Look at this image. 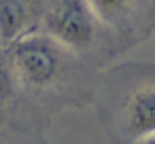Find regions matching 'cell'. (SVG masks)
<instances>
[{
  "label": "cell",
  "mask_w": 155,
  "mask_h": 144,
  "mask_svg": "<svg viewBox=\"0 0 155 144\" xmlns=\"http://www.w3.org/2000/svg\"><path fill=\"white\" fill-rule=\"evenodd\" d=\"M149 142H153V144H155V136H153V138H151V140H149Z\"/></svg>",
  "instance_id": "6"
},
{
  "label": "cell",
  "mask_w": 155,
  "mask_h": 144,
  "mask_svg": "<svg viewBox=\"0 0 155 144\" xmlns=\"http://www.w3.org/2000/svg\"><path fill=\"white\" fill-rule=\"evenodd\" d=\"M87 5L119 36L125 51L153 32L155 0H87Z\"/></svg>",
  "instance_id": "4"
},
{
  "label": "cell",
  "mask_w": 155,
  "mask_h": 144,
  "mask_svg": "<svg viewBox=\"0 0 155 144\" xmlns=\"http://www.w3.org/2000/svg\"><path fill=\"white\" fill-rule=\"evenodd\" d=\"M24 104L45 123L68 108L94 104L100 68L34 28L11 40Z\"/></svg>",
  "instance_id": "1"
},
{
  "label": "cell",
  "mask_w": 155,
  "mask_h": 144,
  "mask_svg": "<svg viewBox=\"0 0 155 144\" xmlns=\"http://www.w3.org/2000/svg\"><path fill=\"white\" fill-rule=\"evenodd\" d=\"M153 32H155V5H153Z\"/></svg>",
  "instance_id": "5"
},
{
  "label": "cell",
  "mask_w": 155,
  "mask_h": 144,
  "mask_svg": "<svg viewBox=\"0 0 155 144\" xmlns=\"http://www.w3.org/2000/svg\"><path fill=\"white\" fill-rule=\"evenodd\" d=\"M94 104L108 140L149 142L155 136V64H123L100 72Z\"/></svg>",
  "instance_id": "2"
},
{
  "label": "cell",
  "mask_w": 155,
  "mask_h": 144,
  "mask_svg": "<svg viewBox=\"0 0 155 144\" xmlns=\"http://www.w3.org/2000/svg\"><path fill=\"white\" fill-rule=\"evenodd\" d=\"M0 43H2V36H0Z\"/></svg>",
  "instance_id": "7"
},
{
  "label": "cell",
  "mask_w": 155,
  "mask_h": 144,
  "mask_svg": "<svg viewBox=\"0 0 155 144\" xmlns=\"http://www.w3.org/2000/svg\"><path fill=\"white\" fill-rule=\"evenodd\" d=\"M38 30L98 68L125 51L119 36L91 11L87 0H47Z\"/></svg>",
  "instance_id": "3"
}]
</instances>
